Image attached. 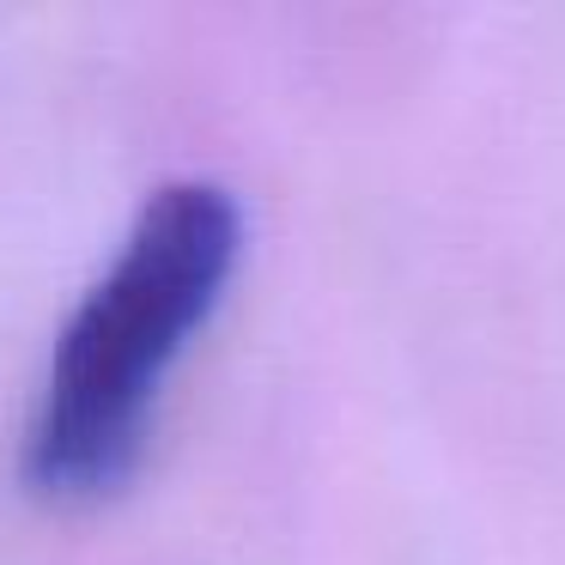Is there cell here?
<instances>
[{
	"label": "cell",
	"mask_w": 565,
	"mask_h": 565,
	"mask_svg": "<svg viewBox=\"0 0 565 565\" xmlns=\"http://www.w3.org/2000/svg\"><path fill=\"white\" fill-rule=\"evenodd\" d=\"M244 249V213L220 183H164L140 207L116 268L62 329L25 438V480L50 499H104L140 462L159 383L213 317Z\"/></svg>",
	"instance_id": "cell-1"
}]
</instances>
